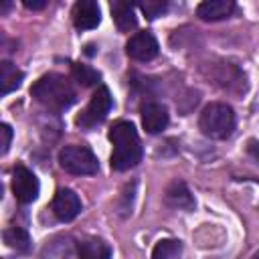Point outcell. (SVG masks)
<instances>
[{
	"label": "cell",
	"instance_id": "ffe728a7",
	"mask_svg": "<svg viewBox=\"0 0 259 259\" xmlns=\"http://www.w3.org/2000/svg\"><path fill=\"white\" fill-rule=\"evenodd\" d=\"M0 132H2V154H6L8 148H10V140H12V130H10L8 123H2Z\"/></svg>",
	"mask_w": 259,
	"mask_h": 259
},
{
	"label": "cell",
	"instance_id": "2e32d148",
	"mask_svg": "<svg viewBox=\"0 0 259 259\" xmlns=\"http://www.w3.org/2000/svg\"><path fill=\"white\" fill-rule=\"evenodd\" d=\"M4 243L10 247V249H16L18 253H26L30 249V237L24 229L20 227H8L4 231Z\"/></svg>",
	"mask_w": 259,
	"mask_h": 259
},
{
	"label": "cell",
	"instance_id": "7402d4cb",
	"mask_svg": "<svg viewBox=\"0 0 259 259\" xmlns=\"http://www.w3.org/2000/svg\"><path fill=\"white\" fill-rule=\"evenodd\" d=\"M22 4H24L28 10H40V8L47 6V0H24Z\"/></svg>",
	"mask_w": 259,
	"mask_h": 259
},
{
	"label": "cell",
	"instance_id": "5b68a950",
	"mask_svg": "<svg viewBox=\"0 0 259 259\" xmlns=\"http://www.w3.org/2000/svg\"><path fill=\"white\" fill-rule=\"evenodd\" d=\"M111 109V93L105 85H99L95 89V93L91 95V101L87 103V107L81 111V115L77 117V125L81 127H93L95 123L103 121L105 115Z\"/></svg>",
	"mask_w": 259,
	"mask_h": 259
},
{
	"label": "cell",
	"instance_id": "6da1fadb",
	"mask_svg": "<svg viewBox=\"0 0 259 259\" xmlns=\"http://www.w3.org/2000/svg\"><path fill=\"white\" fill-rule=\"evenodd\" d=\"M109 140L113 144L111 168L117 172L134 168L142 160V144L132 121H115L109 127Z\"/></svg>",
	"mask_w": 259,
	"mask_h": 259
},
{
	"label": "cell",
	"instance_id": "ac0fdd59",
	"mask_svg": "<svg viewBox=\"0 0 259 259\" xmlns=\"http://www.w3.org/2000/svg\"><path fill=\"white\" fill-rule=\"evenodd\" d=\"M71 71H73V77H75V81H77V83H81L83 87L95 85V83L101 79V75H99V73H97L93 67H89V65H83V63H73Z\"/></svg>",
	"mask_w": 259,
	"mask_h": 259
},
{
	"label": "cell",
	"instance_id": "3957f363",
	"mask_svg": "<svg viewBox=\"0 0 259 259\" xmlns=\"http://www.w3.org/2000/svg\"><path fill=\"white\" fill-rule=\"evenodd\" d=\"M198 127L210 140H227L235 130V113L227 103H208L200 113Z\"/></svg>",
	"mask_w": 259,
	"mask_h": 259
},
{
	"label": "cell",
	"instance_id": "4fadbf2b",
	"mask_svg": "<svg viewBox=\"0 0 259 259\" xmlns=\"http://www.w3.org/2000/svg\"><path fill=\"white\" fill-rule=\"evenodd\" d=\"M77 249L81 259H111V247L99 237L83 239Z\"/></svg>",
	"mask_w": 259,
	"mask_h": 259
},
{
	"label": "cell",
	"instance_id": "ba28073f",
	"mask_svg": "<svg viewBox=\"0 0 259 259\" xmlns=\"http://www.w3.org/2000/svg\"><path fill=\"white\" fill-rule=\"evenodd\" d=\"M73 24L79 30H91L101 22V10L95 0H79L73 6Z\"/></svg>",
	"mask_w": 259,
	"mask_h": 259
},
{
	"label": "cell",
	"instance_id": "d6986e66",
	"mask_svg": "<svg viewBox=\"0 0 259 259\" xmlns=\"http://www.w3.org/2000/svg\"><path fill=\"white\" fill-rule=\"evenodd\" d=\"M138 8H140L150 20H154V18H158V16H162V14L166 12L168 2H164V0H142V2H138Z\"/></svg>",
	"mask_w": 259,
	"mask_h": 259
},
{
	"label": "cell",
	"instance_id": "603a6c76",
	"mask_svg": "<svg viewBox=\"0 0 259 259\" xmlns=\"http://www.w3.org/2000/svg\"><path fill=\"white\" fill-rule=\"evenodd\" d=\"M251 259H259V251H255V253H253V257H251Z\"/></svg>",
	"mask_w": 259,
	"mask_h": 259
},
{
	"label": "cell",
	"instance_id": "9c48e42d",
	"mask_svg": "<svg viewBox=\"0 0 259 259\" xmlns=\"http://www.w3.org/2000/svg\"><path fill=\"white\" fill-rule=\"evenodd\" d=\"M53 212H55V217L59 221L69 223V221H73L81 212V198L73 190L63 188L53 198Z\"/></svg>",
	"mask_w": 259,
	"mask_h": 259
},
{
	"label": "cell",
	"instance_id": "9a60e30c",
	"mask_svg": "<svg viewBox=\"0 0 259 259\" xmlns=\"http://www.w3.org/2000/svg\"><path fill=\"white\" fill-rule=\"evenodd\" d=\"M22 79H24V73L20 69H16V65H12L10 61H2V65H0V93L2 95L20 87Z\"/></svg>",
	"mask_w": 259,
	"mask_h": 259
},
{
	"label": "cell",
	"instance_id": "e0dca14e",
	"mask_svg": "<svg viewBox=\"0 0 259 259\" xmlns=\"http://www.w3.org/2000/svg\"><path fill=\"white\" fill-rule=\"evenodd\" d=\"M182 255V243L176 239H162L156 243L152 251V259H180Z\"/></svg>",
	"mask_w": 259,
	"mask_h": 259
},
{
	"label": "cell",
	"instance_id": "277c9868",
	"mask_svg": "<svg viewBox=\"0 0 259 259\" xmlns=\"http://www.w3.org/2000/svg\"><path fill=\"white\" fill-rule=\"evenodd\" d=\"M59 164L65 172L75 176H89L99 170L97 156L87 146H65L59 152Z\"/></svg>",
	"mask_w": 259,
	"mask_h": 259
},
{
	"label": "cell",
	"instance_id": "7c38bea8",
	"mask_svg": "<svg viewBox=\"0 0 259 259\" xmlns=\"http://www.w3.org/2000/svg\"><path fill=\"white\" fill-rule=\"evenodd\" d=\"M111 18H113L115 26L121 32H127L132 28H136V24H138V20H136V6L132 2L115 0V2H111Z\"/></svg>",
	"mask_w": 259,
	"mask_h": 259
},
{
	"label": "cell",
	"instance_id": "30bf717a",
	"mask_svg": "<svg viewBox=\"0 0 259 259\" xmlns=\"http://www.w3.org/2000/svg\"><path fill=\"white\" fill-rule=\"evenodd\" d=\"M142 125L148 134H160L168 125V109L160 103H146L142 107Z\"/></svg>",
	"mask_w": 259,
	"mask_h": 259
},
{
	"label": "cell",
	"instance_id": "8fae6325",
	"mask_svg": "<svg viewBox=\"0 0 259 259\" xmlns=\"http://www.w3.org/2000/svg\"><path fill=\"white\" fill-rule=\"evenodd\" d=\"M233 12H235V2L231 0H206V2H200L196 8V14L208 22L229 18Z\"/></svg>",
	"mask_w": 259,
	"mask_h": 259
},
{
	"label": "cell",
	"instance_id": "44dd1931",
	"mask_svg": "<svg viewBox=\"0 0 259 259\" xmlns=\"http://www.w3.org/2000/svg\"><path fill=\"white\" fill-rule=\"evenodd\" d=\"M247 154L259 164V142H255V140H251L249 142V146H247Z\"/></svg>",
	"mask_w": 259,
	"mask_h": 259
},
{
	"label": "cell",
	"instance_id": "5bb4252c",
	"mask_svg": "<svg viewBox=\"0 0 259 259\" xmlns=\"http://www.w3.org/2000/svg\"><path fill=\"white\" fill-rule=\"evenodd\" d=\"M166 202L174 208H184V210H192L194 208V198L190 194V190L186 188V184L182 182H174L168 186L166 190Z\"/></svg>",
	"mask_w": 259,
	"mask_h": 259
},
{
	"label": "cell",
	"instance_id": "8992f818",
	"mask_svg": "<svg viewBox=\"0 0 259 259\" xmlns=\"http://www.w3.org/2000/svg\"><path fill=\"white\" fill-rule=\"evenodd\" d=\"M12 192L22 204H28L38 196V178L22 164H16L12 170Z\"/></svg>",
	"mask_w": 259,
	"mask_h": 259
},
{
	"label": "cell",
	"instance_id": "52a82bcc",
	"mask_svg": "<svg viewBox=\"0 0 259 259\" xmlns=\"http://www.w3.org/2000/svg\"><path fill=\"white\" fill-rule=\"evenodd\" d=\"M158 40L152 32L148 30H142V32H136L134 36H130L127 45H125V53L130 59L134 61H152L156 55H158Z\"/></svg>",
	"mask_w": 259,
	"mask_h": 259
},
{
	"label": "cell",
	"instance_id": "7a4b0ae2",
	"mask_svg": "<svg viewBox=\"0 0 259 259\" xmlns=\"http://www.w3.org/2000/svg\"><path fill=\"white\" fill-rule=\"evenodd\" d=\"M30 95H32L38 103H42L45 107L55 109V111L67 109V107L73 105L75 99H77V93H75L73 85L69 83V79L63 77V75H59V73L42 75V77L30 87Z\"/></svg>",
	"mask_w": 259,
	"mask_h": 259
}]
</instances>
